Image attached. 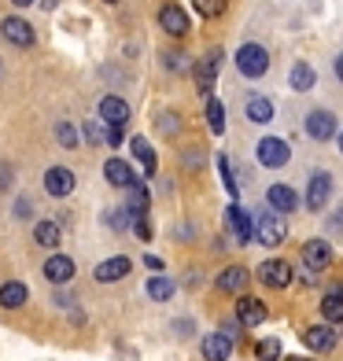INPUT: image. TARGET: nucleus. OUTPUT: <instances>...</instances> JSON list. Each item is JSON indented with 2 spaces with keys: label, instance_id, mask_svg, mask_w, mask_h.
Here are the masks:
<instances>
[{
  "label": "nucleus",
  "instance_id": "nucleus-1",
  "mask_svg": "<svg viewBox=\"0 0 343 361\" xmlns=\"http://www.w3.org/2000/svg\"><path fill=\"white\" fill-rule=\"evenodd\" d=\"M251 236L258 243H266V247H277V243L288 240V225H284V214H277V210H263V214L255 218L251 225Z\"/></svg>",
  "mask_w": 343,
  "mask_h": 361
},
{
  "label": "nucleus",
  "instance_id": "nucleus-2",
  "mask_svg": "<svg viewBox=\"0 0 343 361\" xmlns=\"http://www.w3.org/2000/svg\"><path fill=\"white\" fill-rule=\"evenodd\" d=\"M236 71L243 78H263L270 71V52L263 44H243L240 52H236Z\"/></svg>",
  "mask_w": 343,
  "mask_h": 361
},
{
  "label": "nucleus",
  "instance_id": "nucleus-3",
  "mask_svg": "<svg viewBox=\"0 0 343 361\" xmlns=\"http://www.w3.org/2000/svg\"><path fill=\"white\" fill-rule=\"evenodd\" d=\"M288 159H291V152H288L284 140H277V137H263V140H258V162H263V166L281 170Z\"/></svg>",
  "mask_w": 343,
  "mask_h": 361
},
{
  "label": "nucleus",
  "instance_id": "nucleus-4",
  "mask_svg": "<svg viewBox=\"0 0 343 361\" xmlns=\"http://www.w3.org/2000/svg\"><path fill=\"white\" fill-rule=\"evenodd\" d=\"M291 276H296V273H291V266L281 262V258H270V262L258 266V281H263L266 288H288Z\"/></svg>",
  "mask_w": 343,
  "mask_h": 361
},
{
  "label": "nucleus",
  "instance_id": "nucleus-5",
  "mask_svg": "<svg viewBox=\"0 0 343 361\" xmlns=\"http://www.w3.org/2000/svg\"><path fill=\"white\" fill-rule=\"evenodd\" d=\"M159 26L167 30V34H174V37H185L188 30H192L185 8H177V4H162V8H159Z\"/></svg>",
  "mask_w": 343,
  "mask_h": 361
},
{
  "label": "nucleus",
  "instance_id": "nucleus-6",
  "mask_svg": "<svg viewBox=\"0 0 343 361\" xmlns=\"http://www.w3.org/2000/svg\"><path fill=\"white\" fill-rule=\"evenodd\" d=\"M0 34H4L11 44H19V48L34 44V26H30L26 19H19V15H8V19L0 23Z\"/></svg>",
  "mask_w": 343,
  "mask_h": 361
},
{
  "label": "nucleus",
  "instance_id": "nucleus-7",
  "mask_svg": "<svg viewBox=\"0 0 343 361\" xmlns=\"http://www.w3.org/2000/svg\"><path fill=\"white\" fill-rule=\"evenodd\" d=\"M306 133L314 140H332L336 137V114L332 111H310L306 114Z\"/></svg>",
  "mask_w": 343,
  "mask_h": 361
},
{
  "label": "nucleus",
  "instance_id": "nucleus-8",
  "mask_svg": "<svg viewBox=\"0 0 343 361\" xmlns=\"http://www.w3.org/2000/svg\"><path fill=\"white\" fill-rule=\"evenodd\" d=\"M74 185H78V180H74V173H71L67 166H52V170L44 173V192H48V195H56V200L71 195Z\"/></svg>",
  "mask_w": 343,
  "mask_h": 361
},
{
  "label": "nucleus",
  "instance_id": "nucleus-9",
  "mask_svg": "<svg viewBox=\"0 0 343 361\" xmlns=\"http://www.w3.org/2000/svg\"><path fill=\"white\" fill-rule=\"evenodd\" d=\"M303 266L306 269H329L332 266V247L325 240H306L303 243Z\"/></svg>",
  "mask_w": 343,
  "mask_h": 361
},
{
  "label": "nucleus",
  "instance_id": "nucleus-10",
  "mask_svg": "<svg viewBox=\"0 0 343 361\" xmlns=\"http://www.w3.org/2000/svg\"><path fill=\"white\" fill-rule=\"evenodd\" d=\"M225 225H229V233H233L236 243H251V218H248V210H243L240 203H233L225 210Z\"/></svg>",
  "mask_w": 343,
  "mask_h": 361
},
{
  "label": "nucleus",
  "instance_id": "nucleus-11",
  "mask_svg": "<svg viewBox=\"0 0 343 361\" xmlns=\"http://www.w3.org/2000/svg\"><path fill=\"white\" fill-rule=\"evenodd\" d=\"M129 269H133V262H129L126 255H119V258H104L100 266L92 269V276L100 284H111V281H122V276H129Z\"/></svg>",
  "mask_w": 343,
  "mask_h": 361
},
{
  "label": "nucleus",
  "instance_id": "nucleus-12",
  "mask_svg": "<svg viewBox=\"0 0 343 361\" xmlns=\"http://www.w3.org/2000/svg\"><path fill=\"white\" fill-rule=\"evenodd\" d=\"M236 321L243 328H258L266 321V306L263 299H251V295H240V302H236Z\"/></svg>",
  "mask_w": 343,
  "mask_h": 361
},
{
  "label": "nucleus",
  "instance_id": "nucleus-13",
  "mask_svg": "<svg viewBox=\"0 0 343 361\" xmlns=\"http://www.w3.org/2000/svg\"><path fill=\"white\" fill-rule=\"evenodd\" d=\"M303 343L318 354H329L336 347V332L329 324H310V328H303Z\"/></svg>",
  "mask_w": 343,
  "mask_h": 361
},
{
  "label": "nucleus",
  "instance_id": "nucleus-14",
  "mask_svg": "<svg viewBox=\"0 0 343 361\" xmlns=\"http://www.w3.org/2000/svg\"><path fill=\"white\" fill-rule=\"evenodd\" d=\"M329 195H332V177L329 173H314V177H310V188H306V207L310 210H325Z\"/></svg>",
  "mask_w": 343,
  "mask_h": 361
},
{
  "label": "nucleus",
  "instance_id": "nucleus-15",
  "mask_svg": "<svg viewBox=\"0 0 343 361\" xmlns=\"http://www.w3.org/2000/svg\"><path fill=\"white\" fill-rule=\"evenodd\" d=\"M100 122L126 126L129 122V104L122 100V96H104V100H100Z\"/></svg>",
  "mask_w": 343,
  "mask_h": 361
},
{
  "label": "nucleus",
  "instance_id": "nucleus-16",
  "mask_svg": "<svg viewBox=\"0 0 343 361\" xmlns=\"http://www.w3.org/2000/svg\"><path fill=\"white\" fill-rule=\"evenodd\" d=\"M266 203H270V210H277V214H288V210H296V207H299V195L291 192L288 185H270Z\"/></svg>",
  "mask_w": 343,
  "mask_h": 361
},
{
  "label": "nucleus",
  "instance_id": "nucleus-17",
  "mask_svg": "<svg viewBox=\"0 0 343 361\" xmlns=\"http://www.w3.org/2000/svg\"><path fill=\"white\" fill-rule=\"evenodd\" d=\"M104 177H107V185H114V188H129L133 185V170H129V162H122V159H107L104 162Z\"/></svg>",
  "mask_w": 343,
  "mask_h": 361
},
{
  "label": "nucleus",
  "instance_id": "nucleus-18",
  "mask_svg": "<svg viewBox=\"0 0 343 361\" xmlns=\"http://www.w3.org/2000/svg\"><path fill=\"white\" fill-rule=\"evenodd\" d=\"M44 276H48L52 284H67L71 276H74V262H71L67 255H52V258L44 262Z\"/></svg>",
  "mask_w": 343,
  "mask_h": 361
},
{
  "label": "nucleus",
  "instance_id": "nucleus-19",
  "mask_svg": "<svg viewBox=\"0 0 343 361\" xmlns=\"http://www.w3.org/2000/svg\"><path fill=\"white\" fill-rule=\"evenodd\" d=\"M218 59H222V52H215L210 59H203L200 67H195V85H200V92H203V96H210V92H215V78H218Z\"/></svg>",
  "mask_w": 343,
  "mask_h": 361
},
{
  "label": "nucleus",
  "instance_id": "nucleus-20",
  "mask_svg": "<svg viewBox=\"0 0 343 361\" xmlns=\"http://www.w3.org/2000/svg\"><path fill=\"white\" fill-rule=\"evenodd\" d=\"M26 299H30V288H26L23 281H8V284H0V306L19 310Z\"/></svg>",
  "mask_w": 343,
  "mask_h": 361
},
{
  "label": "nucleus",
  "instance_id": "nucleus-21",
  "mask_svg": "<svg viewBox=\"0 0 343 361\" xmlns=\"http://www.w3.org/2000/svg\"><path fill=\"white\" fill-rule=\"evenodd\" d=\"M148 203H152V195H148V188H144V180H133V185L126 188V210L129 214H144Z\"/></svg>",
  "mask_w": 343,
  "mask_h": 361
},
{
  "label": "nucleus",
  "instance_id": "nucleus-22",
  "mask_svg": "<svg viewBox=\"0 0 343 361\" xmlns=\"http://www.w3.org/2000/svg\"><path fill=\"white\" fill-rule=\"evenodd\" d=\"M229 354H233V343H229L222 332H215V336L203 339V357H207V361H229Z\"/></svg>",
  "mask_w": 343,
  "mask_h": 361
},
{
  "label": "nucleus",
  "instance_id": "nucleus-23",
  "mask_svg": "<svg viewBox=\"0 0 343 361\" xmlns=\"http://www.w3.org/2000/svg\"><path fill=\"white\" fill-rule=\"evenodd\" d=\"M218 288L222 291H233V295H243V288H248V269H243V266H229L218 276Z\"/></svg>",
  "mask_w": 343,
  "mask_h": 361
},
{
  "label": "nucleus",
  "instance_id": "nucleus-24",
  "mask_svg": "<svg viewBox=\"0 0 343 361\" xmlns=\"http://www.w3.org/2000/svg\"><path fill=\"white\" fill-rule=\"evenodd\" d=\"M288 81H291V89H296V92H306V89H314L318 74H314V67H310V63H296V67H291V74H288Z\"/></svg>",
  "mask_w": 343,
  "mask_h": 361
},
{
  "label": "nucleus",
  "instance_id": "nucleus-25",
  "mask_svg": "<svg viewBox=\"0 0 343 361\" xmlns=\"http://www.w3.org/2000/svg\"><path fill=\"white\" fill-rule=\"evenodd\" d=\"M248 118L258 122V126L273 122V100H266V96H251L248 100Z\"/></svg>",
  "mask_w": 343,
  "mask_h": 361
},
{
  "label": "nucleus",
  "instance_id": "nucleus-26",
  "mask_svg": "<svg viewBox=\"0 0 343 361\" xmlns=\"http://www.w3.org/2000/svg\"><path fill=\"white\" fill-rule=\"evenodd\" d=\"M129 147H133V159L144 166V173H155V152H152V144L144 140V137H133V140H129Z\"/></svg>",
  "mask_w": 343,
  "mask_h": 361
},
{
  "label": "nucleus",
  "instance_id": "nucleus-27",
  "mask_svg": "<svg viewBox=\"0 0 343 361\" xmlns=\"http://www.w3.org/2000/svg\"><path fill=\"white\" fill-rule=\"evenodd\" d=\"M34 240L41 243V247H59L63 233H59V225H56V221H37V228H34Z\"/></svg>",
  "mask_w": 343,
  "mask_h": 361
},
{
  "label": "nucleus",
  "instance_id": "nucleus-28",
  "mask_svg": "<svg viewBox=\"0 0 343 361\" xmlns=\"http://www.w3.org/2000/svg\"><path fill=\"white\" fill-rule=\"evenodd\" d=\"M321 317L325 321H343V291H329V295H325V299H321Z\"/></svg>",
  "mask_w": 343,
  "mask_h": 361
},
{
  "label": "nucleus",
  "instance_id": "nucleus-29",
  "mask_svg": "<svg viewBox=\"0 0 343 361\" xmlns=\"http://www.w3.org/2000/svg\"><path fill=\"white\" fill-rule=\"evenodd\" d=\"M207 126H210V133H225V107L215 96H207Z\"/></svg>",
  "mask_w": 343,
  "mask_h": 361
},
{
  "label": "nucleus",
  "instance_id": "nucleus-30",
  "mask_svg": "<svg viewBox=\"0 0 343 361\" xmlns=\"http://www.w3.org/2000/svg\"><path fill=\"white\" fill-rule=\"evenodd\" d=\"M170 295H174V281H167V276H152V281H148V299L167 302Z\"/></svg>",
  "mask_w": 343,
  "mask_h": 361
},
{
  "label": "nucleus",
  "instance_id": "nucleus-31",
  "mask_svg": "<svg viewBox=\"0 0 343 361\" xmlns=\"http://www.w3.org/2000/svg\"><path fill=\"white\" fill-rule=\"evenodd\" d=\"M104 225H107V228H114V233H119V228L133 225V214H129L126 207H114V210H107V214H104Z\"/></svg>",
  "mask_w": 343,
  "mask_h": 361
},
{
  "label": "nucleus",
  "instance_id": "nucleus-32",
  "mask_svg": "<svg viewBox=\"0 0 343 361\" xmlns=\"http://www.w3.org/2000/svg\"><path fill=\"white\" fill-rule=\"evenodd\" d=\"M255 354H258V361H281V339H263L255 347Z\"/></svg>",
  "mask_w": 343,
  "mask_h": 361
},
{
  "label": "nucleus",
  "instance_id": "nucleus-33",
  "mask_svg": "<svg viewBox=\"0 0 343 361\" xmlns=\"http://www.w3.org/2000/svg\"><path fill=\"white\" fill-rule=\"evenodd\" d=\"M85 140L89 144H107V122H85Z\"/></svg>",
  "mask_w": 343,
  "mask_h": 361
},
{
  "label": "nucleus",
  "instance_id": "nucleus-34",
  "mask_svg": "<svg viewBox=\"0 0 343 361\" xmlns=\"http://www.w3.org/2000/svg\"><path fill=\"white\" fill-rule=\"evenodd\" d=\"M56 137H59L63 147H74V144H78V133H74L71 122H56Z\"/></svg>",
  "mask_w": 343,
  "mask_h": 361
},
{
  "label": "nucleus",
  "instance_id": "nucleus-35",
  "mask_svg": "<svg viewBox=\"0 0 343 361\" xmlns=\"http://www.w3.org/2000/svg\"><path fill=\"white\" fill-rule=\"evenodd\" d=\"M218 170H222V180H225L229 195H236V177H233V166H229V159H225V155L218 159Z\"/></svg>",
  "mask_w": 343,
  "mask_h": 361
},
{
  "label": "nucleus",
  "instance_id": "nucleus-36",
  "mask_svg": "<svg viewBox=\"0 0 343 361\" xmlns=\"http://www.w3.org/2000/svg\"><path fill=\"white\" fill-rule=\"evenodd\" d=\"M195 11L207 15V19H215V15H222V0H192Z\"/></svg>",
  "mask_w": 343,
  "mask_h": 361
},
{
  "label": "nucleus",
  "instance_id": "nucleus-37",
  "mask_svg": "<svg viewBox=\"0 0 343 361\" xmlns=\"http://www.w3.org/2000/svg\"><path fill=\"white\" fill-rule=\"evenodd\" d=\"M159 129H162V133H167V137H174L177 133V129H181V118H177V114H159Z\"/></svg>",
  "mask_w": 343,
  "mask_h": 361
},
{
  "label": "nucleus",
  "instance_id": "nucleus-38",
  "mask_svg": "<svg viewBox=\"0 0 343 361\" xmlns=\"http://www.w3.org/2000/svg\"><path fill=\"white\" fill-rule=\"evenodd\" d=\"M133 228H137L140 240H152V221L144 218V214H133Z\"/></svg>",
  "mask_w": 343,
  "mask_h": 361
},
{
  "label": "nucleus",
  "instance_id": "nucleus-39",
  "mask_svg": "<svg viewBox=\"0 0 343 361\" xmlns=\"http://www.w3.org/2000/svg\"><path fill=\"white\" fill-rule=\"evenodd\" d=\"M240 328H243L240 321H225V324H222V336H225L229 343H236V339H240Z\"/></svg>",
  "mask_w": 343,
  "mask_h": 361
},
{
  "label": "nucleus",
  "instance_id": "nucleus-40",
  "mask_svg": "<svg viewBox=\"0 0 343 361\" xmlns=\"http://www.w3.org/2000/svg\"><path fill=\"white\" fill-rule=\"evenodd\" d=\"M11 180H15V170L8 166V162H0V192H8Z\"/></svg>",
  "mask_w": 343,
  "mask_h": 361
},
{
  "label": "nucleus",
  "instance_id": "nucleus-41",
  "mask_svg": "<svg viewBox=\"0 0 343 361\" xmlns=\"http://www.w3.org/2000/svg\"><path fill=\"white\" fill-rule=\"evenodd\" d=\"M15 218H34V203H30L26 195H23L19 203H15Z\"/></svg>",
  "mask_w": 343,
  "mask_h": 361
},
{
  "label": "nucleus",
  "instance_id": "nucleus-42",
  "mask_svg": "<svg viewBox=\"0 0 343 361\" xmlns=\"http://www.w3.org/2000/svg\"><path fill=\"white\" fill-rule=\"evenodd\" d=\"M167 67L170 71H188V59L185 56H167Z\"/></svg>",
  "mask_w": 343,
  "mask_h": 361
},
{
  "label": "nucleus",
  "instance_id": "nucleus-43",
  "mask_svg": "<svg viewBox=\"0 0 343 361\" xmlns=\"http://www.w3.org/2000/svg\"><path fill=\"white\" fill-rule=\"evenodd\" d=\"M107 144H111V147L122 144V126H107Z\"/></svg>",
  "mask_w": 343,
  "mask_h": 361
},
{
  "label": "nucleus",
  "instance_id": "nucleus-44",
  "mask_svg": "<svg viewBox=\"0 0 343 361\" xmlns=\"http://www.w3.org/2000/svg\"><path fill=\"white\" fill-rule=\"evenodd\" d=\"M144 266H148V269H162V262L155 255H148V258H144Z\"/></svg>",
  "mask_w": 343,
  "mask_h": 361
},
{
  "label": "nucleus",
  "instance_id": "nucleus-45",
  "mask_svg": "<svg viewBox=\"0 0 343 361\" xmlns=\"http://www.w3.org/2000/svg\"><path fill=\"white\" fill-rule=\"evenodd\" d=\"M336 74H339V81H343V56L336 59Z\"/></svg>",
  "mask_w": 343,
  "mask_h": 361
},
{
  "label": "nucleus",
  "instance_id": "nucleus-46",
  "mask_svg": "<svg viewBox=\"0 0 343 361\" xmlns=\"http://www.w3.org/2000/svg\"><path fill=\"white\" fill-rule=\"evenodd\" d=\"M336 228H343V207H339V214H336V221H332Z\"/></svg>",
  "mask_w": 343,
  "mask_h": 361
},
{
  "label": "nucleus",
  "instance_id": "nucleus-47",
  "mask_svg": "<svg viewBox=\"0 0 343 361\" xmlns=\"http://www.w3.org/2000/svg\"><path fill=\"white\" fill-rule=\"evenodd\" d=\"M11 4H19V8H26V4H34V0H11Z\"/></svg>",
  "mask_w": 343,
  "mask_h": 361
},
{
  "label": "nucleus",
  "instance_id": "nucleus-48",
  "mask_svg": "<svg viewBox=\"0 0 343 361\" xmlns=\"http://www.w3.org/2000/svg\"><path fill=\"white\" fill-rule=\"evenodd\" d=\"M288 361H310V357H288Z\"/></svg>",
  "mask_w": 343,
  "mask_h": 361
},
{
  "label": "nucleus",
  "instance_id": "nucleus-49",
  "mask_svg": "<svg viewBox=\"0 0 343 361\" xmlns=\"http://www.w3.org/2000/svg\"><path fill=\"white\" fill-rule=\"evenodd\" d=\"M339 152H343V133H339Z\"/></svg>",
  "mask_w": 343,
  "mask_h": 361
},
{
  "label": "nucleus",
  "instance_id": "nucleus-50",
  "mask_svg": "<svg viewBox=\"0 0 343 361\" xmlns=\"http://www.w3.org/2000/svg\"><path fill=\"white\" fill-rule=\"evenodd\" d=\"M107 4H119V0H107Z\"/></svg>",
  "mask_w": 343,
  "mask_h": 361
}]
</instances>
